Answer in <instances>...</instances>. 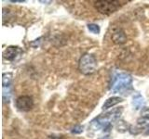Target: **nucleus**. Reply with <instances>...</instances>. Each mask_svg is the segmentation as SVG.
I'll use <instances>...</instances> for the list:
<instances>
[{
  "label": "nucleus",
  "instance_id": "nucleus-1",
  "mask_svg": "<svg viewBox=\"0 0 149 139\" xmlns=\"http://www.w3.org/2000/svg\"><path fill=\"white\" fill-rule=\"evenodd\" d=\"M97 68V60L91 54H85L79 59L78 69L80 72L85 75H88L95 72Z\"/></svg>",
  "mask_w": 149,
  "mask_h": 139
},
{
  "label": "nucleus",
  "instance_id": "nucleus-2",
  "mask_svg": "<svg viewBox=\"0 0 149 139\" xmlns=\"http://www.w3.org/2000/svg\"><path fill=\"white\" fill-rule=\"evenodd\" d=\"M132 82V78L127 73H118L114 78L113 85H112V91L114 93H118L126 90L127 88L130 87Z\"/></svg>",
  "mask_w": 149,
  "mask_h": 139
},
{
  "label": "nucleus",
  "instance_id": "nucleus-3",
  "mask_svg": "<svg viewBox=\"0 0 149 139\" xmlns=\"http://www.w3.org/2000/svg\"><path fill=\"white\" fill-rule=\"evenodd\" d=\"M121 1H107V0H99L94 2V8L97 11L105 15L116 12L121 7Z\"/></svg>",
  "mask_w": 149,
  "mask_h": 139
},
{
  "label": "nucleus",
  "instance_id": "nucleus-4",
  "mask_svg": "<svg viewBox=\"0 0 149 139\" xmlns=\"http://www.w3.org/2000/svg\"><path fill=\"white\" fill-rule=\"evenodd\" d=\"M16 108L22 111H29L34 106V100L29 96H21L16 99Z\"/></svg>",
  "mask_w": 149,
  "mask_h": 139
},
{
  "label": "nucleus",
  "instance_id": "nucleus-5",
  "mask_svg": "<svg viewBox=\"0 0 149 139\" xmlns=\"http://www.w3.org/2000/svg\"><path fill=\"white\" fill-rule=\"evenodd\" d=\"M11 96V74H3V100L4 103H7L10 99Z\"/></svg>",
  "mask_w": 149,
  "mask_h": 139
},
{
  "label": "nucleus",
  "instance_id": "nucleus-6",
  "mask_svg": "<svg viewBox=\"0 0 149 139\" xmlns=\"http://www.w3.org/2000/svg\"><path fill=\"white\" fill-rule=\"evenodd\" d=\"M22 53V51L21 50L20 47L11 45V46H8V47H7V49L4 51L3 56H4V58L6 59L12 61V60H15V59H17L19 57H20V55Z\"/></svg>",
  "mask_w": 149,
  "mask_h": 139
},
{
  "label": "nucleus",
  "instance_id": "nucleus-7",
  "mask_svg": "<svg viewBox=\"0 0 149 139\" xmlns=\"http://www.w3.org/2000/svg\"><path fill=\"white\" fill-rule=\"evenodd\" d=\"M126 35L124 34V32L120 29H118L116 31H115L112 34V40H113L114 43L121 45L126 42Z\"/></svg>",
  "mask_w": 149,
  "mask_h": 139
},
{
  "label": "nucleus",
  "instance_id": "nucleus-8",
  "mask_svg": "<svg viewBox=\"0 0 149 139\" xmlns=\"http://www.w3.org/2000/svg\"><path fill=\"white\" fill-rule=\"evenodd\" d=\"M121 101H122V98H121V97H118V96L110 97V98H108L104 102V106H102V109H109V108H112V107H114L115 105L120 103Z\"/></svg>",
  "mask_w": 149,
  "mask_h": 139
},
{
  "label": "nucleus",
  "instance_id": "nucleus-9",
  "mask_svg": "<svg viewBox=\"0 0 149 139\" xmlns=\"http://www.w3.org/2000/svg\"><path fill=\"white\" fill-rule=\"evenodd\" d=\"M132 104L134 106V108L135 109H141L143 107L144 105V100L143 98V96L141 95H135L133 96V101H132Z\"/></svg>",
  "mask_w": 149,
  "mask_h": 139
},
{
  "label": "nucleus",
  "instance_id": "nucleus-10",
  "mask_svg": "<svg viewBox=\"0 0 149 139\" xmlns=\"http://www.w3.org/2000/svg\"><path fill=\"white\" fill-rule=\"evenodd\" d=\"M88 29L90 30L93 34H99L100 32V27L97 24H94V23H91V24L88 25Z\"/></svg>",
  "mask_w": 149,
  "mask_h": 139
},
{
  "label": "nucleus",
  "instance_id": "nucleus-11",
  "mask_svg": "<svg viewBox=\"0 0 149 139\" xmlns=\"http://www.w3.org/2000/svg\"><path fill=\"white\" fill-rule=\"evenodd\" d=\"M141 115H142V118L149 120V108H143L141 111Z\"/></svg>",
  "mask_w": 149,
  "mask_h": 139
},
{
  "label": "nucleus",
  "instance_id": "nucleus-12",
  "mask_svg": "<svg viewBox=\"0 0 149 139\" xmlns=\"http://www.w3.org/2000/svg\"><path fill=\"white\" fill-rule=\"evenodd\" d=\"M73 133H80L83 132V126H80V125H77V126H74L72 131H71Z\"/></svg>",
  "mask_w": 149,
  "mask_h": 139
},
{
  "label": "nucleus",
  "instance_id": "nucleus-13",
  "mask_svg": "<svg viewBox=\"0 0 149 139\" xmlns=\"http://www.w3.org/2000/svg\"><path fill=\"white\" fill-rule=\"evenodd\" d=\"M48 139H64L63 136H57V134H51L48 136Z\"/></svg>",
  "mask_w": 149,
  "mask_h": 139
},
{
  "label": "nucleus",
  "instance_id": "nucleus-14",
  "mask_svg": "<svg viewBox=\"0 0 149 139\" xmlns=\"http://www.w3.org/2000/svg\"><path fill=\"white\" fill-rule=\"evenodd\" d=\"M146 134H149V129L146 131Z\"/></svg>",
  "mask_w": 149,
  "mask_h": 139
}]
</instances>
